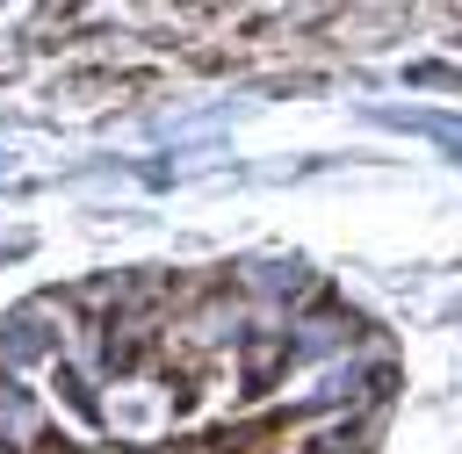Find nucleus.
I'll list each match as a JSON object with an SVG mask.
<instances>
[{
  "label": "nucleus",
  "instance_id": "1",
  "mask_svg": "<svg viewBox=\"0 0 462 454\" xmlns=\"http://www.w3.org/2000/svg\"><path fill=\"white\" fill-rule=\"evenodd\" d=\"M390 324L289 252L51 281L0 317V454H375Z\"/></svg>",
  "mask_w": 462,
  "mask_h": 454
}]
</instances>
